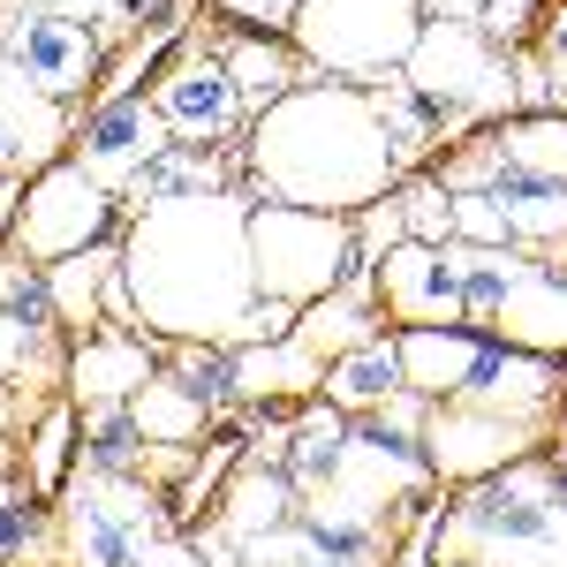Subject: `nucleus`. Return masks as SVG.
<instances>
[{"label":"nucleus","instance_id":"nucleus-39","mask_svg":"<svg viewBox=\"0 0 567 567\" xmlns=\"http://www.w3.org/2000/svg\"><path fill=\"white\" fill-rule=\"evenodd\" d=\"M454 243H477V250H515L507 213H499L484 189H462V197H454Z\"/></svg>","mask_w":567,"mask_h":567},{"label":"nucleus","instance_id":"nucleus-43","mask_svg":"<svg viewBox=\"0 0 567 567\" xmlns=\"http://www.w3.org/2000/svg\"><path fill=\"white\" fill-rule=\"evenodd\" d=\"M136 567H213V560H205V545H197L189 529H167V537H152V545L136 553Z\"/></svg>","mask_w":567,"mask_h":567},{"label":"nucleus","instance_id":"nucleus-42","mask_svg":"<svg viewBox=\"0 0 567 567\" xmlns=\"http://www.w3.org/2000/svg\"><path fill=\"white\" fill-rule=\"evenodd\" d=\"M144 23H159V31H167V0H106L99 39H136Z\"/></svg>","mask_w":567,"mask_h":567},{"label":"nucleus","instance_id":"nucleus-26","mask_svg":"<svg viewBox=\"0 0 567 567\" xmlns=\"http://www.w3.org/2000/svg\"><path fill=\"white\" fill-rule=\"evenodd\" d=\"M219 61H227L235 91L250 99V114H265V106H280L288 91L310 84V61L296 53V39H258V31H243V39L219 45Z\"/></svg>","mask_w":567,"mask_h":567},{"label":"nucleus","instance_id":"nucleus-17","mask_svg":"<svg viewBox=\"0 0 567 567\" xmlns=\"http://www.w3.org/2000/svg\"><path fill=\"white\" fill-rule=\"evenodd\" d=\"M492 341H507V349L523 355H567V265L560 258H529V272L507 288V303L492 310V326H484Z\"/></svg>","mask_w":567,"mask_h":567},{"label":"nucleus","instance_id":"nucleus-44","mask_svg":"<svg viewBox=\"0 0 567 567\" xmlns=\"http://www.w3.org/2000/svg\"><path fill=\"white\" fill-rule=\"evenodd\" d=\"M439 515H424V523H416V537H409V553H401V567H439Z\"/></svg>","mask_w":567,"mask_h":567},{"label":"nucleus","instance_id":"nucleus-41","mask_svg":"<svg viewBox=\"0 0 567 567\" xmlns=\"http://www.w3.org/2000/svg\"><path fill=\"white\" fill-rule=\"evenodd\" d=\"M227 23H243V31H258V39H288V23L303 16V0H213Z\"/></svg>","mask_w":567,"mask_h":567},{"label":"nucleus","instance_id":"nucleus-45","mask_svg":"<svg viewBox=\"0 0 567 567\" xmlns=\"http://www.w3.org/2000/svg\"><path fill=\"white\" fill-rule=\"evenodd\" d=\"M39 8H61V16H76V23H91V31L106 23V0H39Z\"/></svg>","mask_w":567,"mask_h":567},{"label":"nucleus","instance_id":"nucleus-38","mask_svg":"<svg viewBox=\"0 0 567 567\" xmlns=\"http://www.w3.org/2000/svg\"><path fill=\"white\" fill-rule=\"evenodd\" d=\"M243 567H333V560H326L318 529L296 515V523H280V529H265V537H250V545H243Z\"/></svg>","mask_w":567,"mask_h":567},{"label":"nucleus","instance_id":"nucleus-20","mask_svg":"<svg viewBox=\"0 0 567 567\" xmlns=\"http://www.w3.org/2000/svg\"><path fill=\"white\" fill-rule=\"evenodd\" d=\"M379 333H386V310H379V288H371V265H355L333 296H318V303L296 318V341H303L318 363L363 349V341H379Z\"/></svg>","mask_w":567,"mask_h":567},{"label":"nucleus","instance_id":"nucleus-25","mask_svg":"<svg viewBox=\"0 0 567 567\" xmlns=\"http://www.w3.org/2000/svg\"><path fill=\"white\" fill-rule=\"evenodd\" d=\"M303 393H326V363L296 333L235 349V401H303Z\"/></svg>","mask_w":567,"mask_h":567},{"label":"nucleus","instance_id":"nucleus-48","mask_svg":"<svg viewBox=\"0 0 567 567\" xmlns=\"http://www.w3.org/2000/svg\"><path fill=\"white\" fill-rule=\"evenodd\" d=\"M560 265H567V243H560Z\"/></svg>","mask_w":567,"mask_h":567},{"label":"nucleus","instance_id":"nucleus-24","mask_svg":"<svg viewBox=\"0 0 567 567\" xmlns=\"http://www.w3.org/2000/svg\"><path fill=\"white\" fill-rule=\"evenodd\" d=\"M114 280H122V243H99L84 258H61L45 265V296H53V318H61V333H99L106 326V296H114Z\"/></svg>","mask_w":567,"mask_h":567},{"label":"nucleus","instance_id":"nucleus-37","mask_svg":"<svg viewBox=\"0 0 567 567\" xmlns=\"http://www.w3.org/2000/svg\"><path fill=\"white\" fill-rule=\"evenodd\" d=\"M0 310H16V318L39 326V333H61L53 296H45V265L23 258V250H0Z\"/></svg>","mask_w":567,"mask_h":567},{"label":"nucleus","instance_id":"nucleus-11","mask_svg":"<svg viewBox=\"0 0 567 567\" xmlns=\"http://www.w3.org/2000/svg\"><path fill=\"white\" fill-rule=\"evenodd\" d=\"M432 484L424 462V439L393 432L386 416H349V446H341V470L326 477V492H310L303 515H349V523H379L386 499H416Z\"/></svg>","mask_w":567,"mask_h":567},{"label":"nucleus","instance_id":"nucleus-12","mask_svg":"<svg viewBox=\"0 0 567 567\" xmlns=\"http://www.w3.org/2000/svg\"><path fill=\"white\" fill-rule=\"evenodd\" d=\"M537 432L545 424H529V416H492V409H470V401H432V416H424V462L446 484H484V477H499V470H515V462H529Z\"/></svg>","mask_w":567,"mask_h":567},{"label":"nucleus","instance_id":"nucleus-4","mask_svg":"<svg viewBox=\"0 0 567 567\" xmlns=\"http://www.w3.org/2000/svg\"><path fill=\"white\" fill-rule=\"evenodd\" d=\"M393 349H401L409 393H424V401H470V409L529 416V424H545V409L560 401V371L545 355L507 349L477 326H409V333H393Z\"/></svg>","mask_w":567,"mask_h":567},{"label":"nucleus","instance_id":"nucleus-27","mask_svg":"<svg viewBox=\"0 0 567 567\" xmlns=\"http://www.w3.org/2000/svg\"><path fill=\"white\" fill-rule=\"evenodd\" d=\"M76 470H99V477H144L152 462V439L136 432L130 401H84L76 409Z\"/></svg>","mask_w":567,"mask_h":567},{"label":"nucleus","instance_id":"nucleus-29","mask_svg":"<svg viewBox=\"0 0 567 567\" xmlns=\"http://www.w3.org/2000/svg\"><path fill=\"white\" fill-rule=\"evenodd\" d=\"M484 144L499 152V167L567 182V114H560V106H545V114H507V122L484 130Z\"/></svg>","mask_w":567,"mask_h":567},{"label":"nucleus","instance_id":"nucleus-19","mask_svg":"<svg viewBox=\"0 0 567 567\" xmlns=\"http://www.w3.org/2000/svg\"><path fill=\"white\" fill-rule=\"evenodd\" d=\"M296 515H303V492L288 484L280 462H258V454H243L235 477L219 484V499H213V529H227L235 545H250V537H265V529L296 523Z\"/></svg>","mask_w":567,"mask_h":567},{"label":"nucleus","instance_id":"nucleus-28","mask_svg":"<svg viewBox=\"0 0 567 567\" xmlns=\"http://www.w3.org/2000/svg\"><path fill=\"white\" fill-rule=\"evenodd\" d=\"M393 393H409L393 333H379V341H363V349H349V355L326 363V401H333L341 416H371V409H386Z\"/></svg>","mask_w":567,"mask_h":567},{"label":"nucleus","instance_id":"nucleus-8","mask_svg":"<svg viewBox=\"0 0 567 567\" xmlns=\"http://www.w3.org/2000/svg\"><path fill=\"white\" fill-rule=\"evenodd\" d=\"M401 76L424 91L432 106H446L462 130H477L484 114H492V122L515 114V61L484 39L477 23H432V16H424V39H416V53H409Z\"/></svg>","mask_w":567,"mask_h":567},{"label":"nucleus","instance_id":"nucleus-23","mask_svg":"<svg viewBox=\"0 0 567 567\" xmlns=\"http://www.w3.org/2000/svg\"><path fill=\"white\" fill-rule=\"evenodd\" d=\"M484 197L507 213V235H515V250H553L567 243V182L553 175H523V167H499V175L484 182Z\"/></svg>","mask_w":567,"mask_h":567},{"label":"nucleus","instance_id":"nucleus-18","mask_svg":"<svg viewBox=\"0 0 567 567\" xmlns=\"http://www.w3.org/2000/svg\"><path fill=\"white\" fill-rule=\"evenodd\" d=\"M69 144H76L69 106H53V99H39V91H23L8 69H0V182L45 175Z\"/></svg>","mask_w":567,"mask_h":567},{"label":"nucleus","instance_id":"nucleus-6","mask_svg":"<svg viewBox=\"0 0 567 567\" xmlns=\"http://www.w3.org/2000/svg\"><path fill=\"white\" fill-rule=\"evenodd\" d=\"M363 250H355V219L341 213H303V205H250V272L258 296L310 310L349 280Z\"/></svg>","mask_w":567,"mask_h":567},{"label":"nucleus","instance_id":"nucleus-9","mask_svg":"<svg viewBox=\"0 0 567 567\" xmlns=\"http://www.w3.org/2000/svg\"><path fill=\"white\" fill-rule=\"evenodd\" d=\"M0 69L23 91H39L53 106L84 99L99 76H106V39L61 16V8H39V0H0Z\"/></svg>","mask_w":567,"mask_h":567},{"label":"nucleus","instance_id":"nucleus-7","mask_svg":"<svg viewBox=\"0 0 567 567\" xmlns=\"http://www.w3.org/2000/svg\"><path fill=\"white\" fill-rule=\"evenodd\" d=\"M167 529H175V499L152 477L76 470L69 492H61V553H69V567H136V553Z\"/></svg>","mask_w":567,"mask_h":567},{"label":"nucleus","instance_id":"nucleus-22","mask_svg":"<svg viewBox=\"0 0 567 567\" xmlns=\"http://www.w3.org/2000/svg\"><path fill=\"white\" fill-rule=\"evenodd\" d=\"M235 182H243V159H219V152H197V144H167L122 189V205L130 213H152V205H182V197H227Z\"/></svg>","mask_w":567,"mask_h":567},{"label":"nucleus","instance_id":"nucleus-2","mask_svg":"<svg viewBox=\"0 0 567 567\" xmlns=\"http://www.w3.org/2000/svg\"><path fill=\"white\" fill-rule=\"evenodd\" d=\"M243 182L258 189V205H303V213L355 219L363 205L401 189V159L371 114V91L310 76L303 91H288L280 106H265L250 122Z\"/></svg>","mask_w":567,"mask_h":567},{"label":"nucleus","instance_id":"nucleus-35","mask_svg":"<svg viewBox=\"0 0 567 567\" xmlns=\"http://www.w3.org/2000/svg\"><path fill=\"white\" fill-rule=\"evenodd\" d=\"M45 537H53V523H45V499L31 492V477H8V470H0V567L39 553Z\"/></svg>","mask_w":567,"mask_h":567},{"label":"nucleus","instance_id":"nucleus-13","mask_svg":"<svg viewBox=\"0 0 567 567\" xmlns=\"http://www.w3.org/2000/svg\"><path fill=\"white\" fill-rule=\"evenodd\" d=\"M152 106H159V122L175 130V144H197V152H219L227 136H243L258 122L219 53H175V61L159 69V84H152Z\"/></svg>","mask_w":567,"mask_h":567},{"label":"nucleus","instance_id":"nucleus-15","mask_svg":"<svg viewBox=\"0 0 567 567\" xmlns=\"http://www.w3.org/2000/svg\"><path fill=\"white\" fill-rule=\"evenodd\" d=\"M371 288H379V310L393 318V333H409V326H470L462 272L432 243H393L386 258H371Z\"/></svg>","mask_w":567,"mask_h":567},{"label":"nucleus","instance_id":"nucleus-32","mask_svg":"<svg viewBox=\"0 0 567 567\" xmlns=\"http://www.w3.org/2000/svg\"><path fill=\"white\" fill-rule=\"evenodd\" d=\"M16 379L23 386H53V379H69V363H61V333H39L16 310H0V393Z\"/></svg>","mask_w":567,"mask_h":567},{"label":"nucleus","instance_id":"nucleus-30","mask_svg":"<svg viewBox=\"0 0 567 567\" xmlns=\"http://www.w3.org/2000/svg\"><path fill=\"white\" fill-rule=\"evenodd\" d=\"M341 446H349V416L333 409V401H310L303 416H296V432H288V454H280V470L296 492H326V477L341 470Z\"/></svg>","mask_w":567,"mask_h":567},{"label":"nucleus","instance_id":"nucleus-33","mask_svg":"<svg viewBox=\"0 0 567 567\" xmlns=\"http://www.w3.org/2000/svg\"><path fill=\"white\" fill-rule=\"evenodd\" d=\"M167 371H175L182 393L205 401L213 416L235 401V349H219V341H167Z\"/></svg>","mask_w":567,"mask_h":567},{"label":"nucleus","instance_id":"nucleus-16","mask_svg":"<svg viewBox=\"0 0 567 567\" xmlns=\"http://www.w3.org/2000/svg\"><path fill=\"white\" fill-rule=\"evenodd\" d=\"M159 379V349L144 341V326H99L69 349V401H136Z\"/></svg>","mask_w":567,"mask_h":567},{"label":"nucleus","instance_id":"nucleus-46","mask_svg":"<svg viewBox=\"0 0 567 567\" xmlns=\"http://www.w3.org/2000/svg\"><path fill=\"white\" fill-rule=\"evenodd\" d=\"M16 205H23V182H0V243L16 235Z\"/></svg>","mask_w":567,"mask_h":567},{"label":"nucleus","instance_id":"nucleus-36","mask_svg":"<svg viewBox=\"0 0 567 567\" xmlns=\"http://www.w3.org/2000/svg\"><path fill=\"white\" fill-rule=\"evenodd\" d=\"M393 205H401V219H409V243H432V250L454 243V197H446L439 175H401Z\"/></svg>","mask_w":567,"mask_h":567},{"label":"nucleus","instance_id":"nucleus-47","mask_svg":"<svg viewBox=\"0 0 567 567\" xmlns=\"http://www.w3.org/2000/svg\"><path fill=\"white\" fill-rule=\"evenodd\" d=\"M432 553H439V545H432ZM439 567H492V560H439Z\"/></svg>","mask_w":567,"mask_h":567},{"label":"nucleus","instance_id":"nucleus-10","mask_svg":"<svg viewBox=\"0 0 567 567\" xmlns=\"http://www.w3.org/2000/svg\"><path fill=\"white\" fill-rule=\"evenodd\" d=\"M122 235V197L99 189V182L76 167V159H53L45 175L23 182V205H16V250L39 265H61V258H84L99 243Z\"/></svg>","mask_w":567,"mask_h":567},{"label":"nucleus","instance_id":"nucleus-14","mask_svg":"<svg viewBox=\"0 0 567 567\" xmlns=\"http://www.w3.org/2000/svg\"><path fill=\"white\" fill-rule=\"evenodd\" d=\"M167 144H175V130L159 122V106H152L144 91H122V99H99L84 122H76L69 159H76L99 189H114V197H122V189H130V182L144 175Z\"/></svg>","mask_w":567,"mask_h":567},{"label":"nucleus","instance_id":"nucleus-40","mask_svg":"<svg viewBox=\"0 0 567 567\" xmlns=\"http://www.w3.org/2000/svg\"><path fill=\"white\" fill-rule=\"evenodd\" d=\"M537 23H545V0H484V23H477V31L499 45V53H515Z\"/></svg>","mask_w":567,"mask_h":567},{"label":"nucleus","instance_id":"nucleus-3","mask_svg":"<svg viewBox=\"0 0 567 567\" xmlns=\"http://www.w3.org/2000/svg\"><path fill=\"white\" fill-rule=\"evenodd\" d=\"M439 560L567 567V470L515 462L499 477L470 484L462 507L439 515Z\"/></svg>","mask_w":567,"mask_h":567},{"label":"nucleus","instance_id":"nucleus-31","mask_svg":"<svg viewBox=\"0 0 567 567\" xmlns=\"http://www.w3.org/2000/svg\"><path fill=\"white\" fill-rule=\"evenodd\" d=\"M130 409H136V432L152 439V446H197V439H205V424H213V409H205V401H189L167 363H159V379L136 393Z\"/></svg>","mask_w":567,"mask_h":567},{"label":"nucleus","instance_id":"nucleus-1","mask_svg":"<svg viewBox=\"0 0 567 567\" xmlns=\"http://www.w3.org/2000/svg\"><path fill=\"white\" fill-rule=\"evenodd\" d=\"M122 280H130L136 326L159 341H219L235 349L243 318L258 303L250 272V197H182L152 205L122 235Z\"/></svg>","mask_w":567,"mask_h":567},{"label":"nucleus","instance_id":"nucleus-34","mask_svg":"<svg viewBox=\"0 0 567 567\" xmlns=\"http://www.w3.org/2000/svg\"><path fill=\"white\" fill-rule=\"evenodd\" d=\"M69 446H76V401H53L39 409V432H31V492L53 499V492H69Z\"/></svg>","mask_w":567,"mask_h":567},{"label":"nucleus","instance_id":"nucleus-5","mask_svg":"<svg viewBox=\"0 0 567 567\" xmlns=\"http://www.w3.org/2000/svg\"><path fill=\"white\" fill-rule=\"evenodd\" d=\"M288 39L310 61V76L379 84L393 69H409V53L424 39V0H303Z\"/></svg>","mask_w":567,"mask_h":567},{"label":"nucleus","instance_id":"nucleus-21","mask_svg":"<svg viewBox=\"0 0 567 567\" xmlns=\"http://www.w3.org/2000/svg\"><path fill=\"white\" fill-rule=\"evenodd\" d=\"M363 91H371V114H379V130H386L401 175H424V159H432L439 144H446V136H462V122H454L446 106H432V99L409 84L401 69L379 76V84H363Z\"/></svg>","mask_w":567,"mask_h":567}]
</instances>
